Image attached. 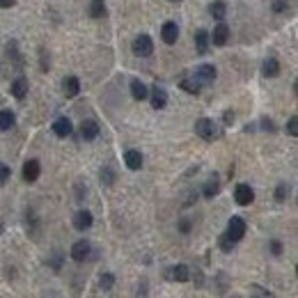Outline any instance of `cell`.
<instances>
[{"label":"cell","mask_w":298,"mask_h":298,"mask_svg":"<svg viewBox=\"0 0 298 298\" xmlns=\"http://www.w3.org/2000/svg\"><path fill=\"white\" fill-rule=\"evenodd\" d=\"M195 133H197L200 138H204V140H216L218 135H221V131L216 129L213 120H209V117H202V120L195 122Z\"/></svg>","instance_id":"obj_1"},{"label":"cell","mask_w":298,"mask_h":298,"mask_svg":"<svg viewBox=\"0 0 298 298\" xmlns=\"http://www.w3.org/2000/svg\"><path fill=\"white\" fill-rule=\"evenodd\" d=\"M246 229H248L246 221H243L241 216H232V218H229V223H227V232H225V234H227V239H232L234 243H239L243 236H246Z\"/></svg>","instance_id":"obj_2"},{"label":"cell","mask_w":298,"mask_h":298,"mask_svg":"<svg viewBox=\"0 0 298 298\" xmlns=\"http://www.w3.org/2000/svg\"><path fill=\"white\" fill-rule=\"evenodd\" d=\"M133 53L138 57H149L154 53V42L149 35H138L133 39Z\"/></svg>","instance_id":"obj_3"},{"label":"cell","mask_w":298,"mask_h":298,"mask_svg":"<svg viewBox=\"0 0 298 298\" xmlns=\"http://www.w3.org/2000/svg\"><path fill=\"white\" fill-rule=\"evenodd\" d=\"M234 200H236V204H241V207H248V204H252V200H255V190L248 186V184H239V186L234 188Z\"/></svg>","instance_id":"obj_4"},{"label":"cell","mask_w":298,"mask_h":298,"mask_svg":"<svg viewBox=\"0 0 298 298\" xmlns=\"http://www.w3.org/2000/svg\"><path fill=\"white\" fill-rule=\"evenodd\" d=\"M195 78H197L200 85H209V83L216 81V67L213 65H200L197 69H195Z\"/></svg>","instance_id":"obj_5"},{"label":"cell","mask_w":298,"mask_h":298,"mask_svg":"<svg viewBox=\"0 0 298 298\" xmlns=\"http://www.w3.org/2000/svg\"><path fill=\"white\" fill-rule=\"evenodd\" d=\"M90 255H92L90 241H78V243H74V248H71V260L74 262H85V260H90Z\"/></svg>","instance_id":"obj_6"},{"label":"cell","mask_w":298,"mask_h":298,"mask_svg":"<svg viewBox=\"0 0 298 298\" xmlns=\"http://www.w3.org/2000/svg\"><path fill=\"white\" fill-rule=\"evenodd\" d=\"M161 39H163L165 44H177V39H179V26L174 21H168V23H163V28H161Z\"/></svg>","instance_id":"obj_7"},{"label":"cell","mask_w":298,"mask_h":298,"mask_svg":"<svg viewBox=\"0 0 298 298\" xmlns=\"http://www.w3.org/2000/svg\"><path fill=\"white\" fill-rule=\"evenodd\" d=\"M39 172H42V168H39V161L30 158L23 163V179H26L28 184H35L39 179Z\"/></svg>","instance_id":"obj_8"},{"label":"cell","mask_w":298,"mask_h":298,"mask_svg":"<svg viewBox=\"0 0 298 298\" xmlns=\"http://www.w3.org/2000/svg\"><path fill=\"white\" fill-rule=\"evenodd\" d=\"M92 223H94V218H92V213L87 211V209H81V211L74 216V227L78 232H85V229L92 227Z\"/></svg>","instance_id":"obj_9"},{"label":"cell","mask_w":298,"mask_h":298,"mask_svg":"<svg viewBox=\"0 0 298 298\" xmlns=\"http://www.w3.org/2000/svg\"><path fill=\"white\" fill-rule=\"evenodd\" d=\"M209 39L213 42V46H225V44L229 42V28L225 26V23H218V26L213 28V35Z\"/></svg>","instance_id":"obj_10"},{"label":"cell","mask_w":298,"mask_h":298,"mask_svg":"<svg viewBox=\"0 0 298 298\" xmlns=\"http://www.w3.org/2000/svg\"><path fill=\"white\" fill-rule=\"evenodd\" d=\"M151 106H154L156 110H161V108L168 106V92H165L163 87H158V85L151 87Z\"/></svg>","instance_id":"obj_11"},{"label":"cell","mask_w":298,"mask_h":298,"mask_svg":"<svg viewBox=\"0 0 298 298\" xmlns=\"http://www.w3.org/2000/svg\"><path fill=\"white\" fill-rule=\"evenodd\" d=\"M71 131H74V126H71V122L67 117H60V120L53 122V133L57 138H67V135H71Z\"/></svg>","instance_id":"obj_12"},{"label":"cell","mask_w":298,"mask_h":298,"mask_svg":"<svg viewBox=\"0 0 298 298\" xmlns=\"http://www.w3.org/2000/svg\"><path fill=\"white\" fill-rule=\"evenodd\" d=\"M81 135H83V140H87V143L94 140L96 135H99V124H96L94 120H85L81 124Z\"/></svg>","instance_id":"obj_13"},{"label":"cell","mask_w":298,"mask_h":298,"mask_svg":"<svg viewBox=\"0 0 298 298\" xmlns=\"http://www.w3.org/2000/svg\"><path fill=\"white\" fill-rule=\"evenodd\" d=\"M131 96H133L135 101H145L149 96L147 85H145L143 81H138V78H133V81H131Z\"/></svg>","instance_id":"obj_14"},{"label":"cell","mask_w":298,"mask_h":298,"mask_svg":"<svg viewBox=\"0 0 298 298\" xmlns=\"http://www.w3.org/2000/svg\"><path fill=\"white\" fill-rule=\"evenodd\" d=\"M124 163L129 170H140L143 168V154H140L138 149H129L124 154Z\"/></svg>","instance_id":"obj_15"},{"label":"cell","mask_w":298,"mask_h":298,"mask_svg":"<svg viewBox=\"0 0 298 298\" xmlns=\"http://www.w3.org/2000/svg\"><path fill=\"white\" fill-rule=\"evenodd\" d=\"M28 87H30V85H28L26 78H23V76H21V78H16V81L12 83V96H14V99H26Z\"/></svg>","instance_id":"obj_16"},{"label":"cell","mask_w":298,"mask_h":298,"mask_svg":"<svg viewBox=\"0 0 298 298\" xmlns=\"http://www.w3.org/2000/svg\"><path fill=\"white\" fill-rule=\"evenodd\" d=\"M262 74L266 76V78H275L277 74H280V62H277L275 57H268V60H264Z\"/></svg>","instance_id":"obj_17"},{"label":"cell","mask_w":298,"mask_h":298,"mask_svg":"<svg viewBox=\"0 0 298 298\" xmlns=\"http://www.w3.org/2000/svg\"><path fill=\"white\" fill-rule=\"evenodd\" d=\"M179 87H182L184 92H188V94H200V90H202V85L197 83V78H195V76H186V78H182Z\"/></svg>","instance_id":"obj_18"},{"label":"cell","mask_w":298,"mask_h":298,"mask_svg":"<svg viewBox=\"0 0 298 298\" xmlns=\"http://www.w3.org/2000/svg\"><path fill=\"white\" fill-rule=\"evenodd\" d=\"M62 90H65L67 96H76L78 92H81V81H78L76 76L65 78V83H62Z\"/></svg>","instance_id":"obj_19"},{"label":"cell","mask_w":298,"mask_h":298,"mask_svg":"<svg viewBox=\"0 0 298 298\" xmlns=\"http://www.w3.org/2000/svg\"><path fill=\"white\" fill-rule=\"evenodd\" d=\"M170 277H172V280H177V282H188L190 280L188 266H186V264H177V266L170 271Z\"/></svg>","instance_id":"obj_20"},{"label":"cell","mask_w":298,"mask_h":298,"mask_svg":"<svg viewBox=\"0 0 298 298\" xmlns=\"http://www.w3.org/2000/svg\"><path fill=\"white\" fill-rule=\"evenodd\" d=\"M218 190H221V182H218V177H211L207 184H204V188H202V193H204V197H216L218 195Z\"/></svg>","instance_id":"obj_21"},{"label":"cell","mask_w":298,"mask_h":298,"mask_svg":"<svg viewBox=\"0 0 298 298\" xmlns=\"http://www.w3.org/2000/svg\"><path fill=\"white\" fill-rule=\"evenodd\" d=\"M195 46H197V53H207L209 51V35L207 30H197L195 32Z\"/></svg>","instance_id":"obj_22"},{"label":"cell","mask_w":298,"mask_h":298,"mask_svg":"<svg viewBox=\"0 0 298 298\" xmlns=\"http://www.w3.org/2000/svg\"><path fill=\"white\" fill-rule=\"evenodd\" d=\"M209 12H211L213 18H218V21H223L225 14H227V5L223 3V0H216V3L209 5Z\"/></svg>","instance_id":"obj_23"},{"label":"cell","mask_w":298,"mask_h":298,"mask_svg":"<svg viewBox=\"0 0 298 298\" xmlns=\"http://www.w3.org/2000/svg\"><path fill=\"white\" fill-rule=\"evenodd\" d=\"M90 16L92 18L106 16V3H104V0H92V3H90Z\"/></svg>","instance_id":"obj_24"},{"label":"cell","mask_w":298,"mask_h":298,"mask_svg":"<svg viewBox=\"0 0 298 298\" xmlns=\"http://www.w3.org/2000/svg\"><path fill=\"white\" fill-rule=\"evenodd\" d=\"M14 126V112L12 110H0V131H9Z\"/></svg>","instance_id":"obj_25"},{"label":"cell","mask_w":298,"mask_h":298,"mask_svg":"<svg viewBox=\"0 0 298 298\" xmlns=\"http://www.w3.org/2000/svg\"><path fill=\"white\" fill-rule=\"evenodd\" d=\"M112 282H115L112 273H104V275H101V280H99V285H101V289H104V291H108V289H112Z\"/></svg>","instance_id":"obj_26"},{"label":"cell","mask_w":298,"mask_h":298,"mask_svg":"<svg viewBox=\"0 0 298 298\" xmlns=\"http://www.w3.org/2000/svg\"><path fill=\"white\" fill-rule=\"evenodd\" d=\"M287 195H289V186H287V184H280V186L275 188V200L277 202H285Z\"/></svg>","instance_id":"obj_27"},{"label":"cell","mask_w":298,"mask_h":298,"mask_svg":"<svg viewBox=\"0 0 298 298\" xmlns=\"http://www.w3.org/2000/svg\"><path fill=\"white\" fill-rule=\"evenodd\" d=\"M9 177H12V170H9V165L0 163V184H7Z\"/></svg>","instance_id":"obj_28"},{"label":"cell","mask_w":298,"mask_h":298,"mask_svg":"<svg viewBox=\"0 0 298 298\" xmlns=\"http://www.w3.org/2000/svg\"><path fill=\"white\" fill-rule=\"evenodd\" d=\"M101 182L108 184V186H110L112 182H115V174H112V170H110V168H104V170H101Z\"/></svg>","instance_id":"obj_29"},{"label":"cell","mask_w":298,"mask_h":298,"mask_svg":"<svg viewBox=\"0 0 298 298\" xmlns=\"http://www.w3.org/2000/svg\"><path fill=\"white\" fill-rule=\"evenodd\" d=\"M287 133L294 135V138L298 135V117H291L289 120V124H287Z\"/></svg>","instance_id":"obj_30"},{"label":"cell","mask_w":298,"mask_h":298,"mask_svg":"<svg viewBox=\"0 0 298 298\" xmlns=\"http://www.w3.org/2000/svg\"><path fill=\"white\" fill-rule=\"evenodd\" d=\"M221 248L225 252H229L234 248V241H232V239H227V234H223V236H221Z\"/></svg>","instance_id":"obj_31"},{"label":"cell","mask_w":298,"mask_h":298,"mask_svg":"<svg viewBox=\"0 0 298 298\" xmlns=\"http://www.w3.org/2000/svg\"><path fill=\"white\" fill-rule=\"evenodd\" d=\"M285 7H287V0H275V3H273V12H285Z\"/></svg>","instance_id":"obj_32"},{"label":"cell","mask_w":298,"mask_h":298,"mask_svg":"<svg viewBox=\"0 0 298 298\" xmlns=\"http://www.w3.org/2000/svg\"><path fill=\"white\" fill-rule=\"evenodd\" d=\"M271 252H273V255H282V243L280 241H271Z\"/></svg>","instance_id":"obj_33"},{"label":"cell","mask_w":298,"mask_h":298,"mask_svg":"<svg viewBox=\"0 0 298 298\" xmlns=\"http://www.w3.org/2000/svg\"><path fill=\"white\" fill-rule=\"evenodd\" d=\"M262 124H264V129H266V131H275V126H273V122L268 120V117H264Z\"/></svg>","instance_id":"obj_34"},{"label":"cell","mask_w":298,"mask_h":298,"mask_svg":"<svg viewBox=\"0 0 298 298\" xmlns=\"http://www.w3.org/2000/svg\"><path fill=\"white\" fill-rule=\"evenodd\" d=\"M179 229H182L184 234L190 232V221H182V223H179Z\"/></svg>","instance_id":"obj_35"},{"label":"cell","mask_w":298,"mask_h":298,"mask_svg":"<svg viewBox=\"0 0 298 298\" xmlns=\"http://www.w3.org/2000/svg\"><path fill=\"white\" fill-rule=\"evenodd\" d=\"M232 122H234V112H225V124H232Z\"/></svg>","instance_id":"obj_36"},{"label":"cell","mask_w":298,"mask_h":298,"mask_svg":"<svg viewBox=\"0 0 298 298\" xmlns=\"http://www.w3.org/2000/svg\"><path fill=\"white\" fill-rule=\"evenodd\" d=\"M14 0H0V7H12Z\"/></svg>","instance_id":"obj_37"},{"label":"cell","mask_w":298,"mask_h":298,"mask_svg":"<svg viewBox=\"0 0 298 298\" xmlns=\"http://www.w3.org/2000/svg\"><path fill=\"white\" fill-rule=\"evenodd\" d=\"M172 3H179V0H172Z\"/></svg>","instance_id":"obj_38"},{"label":"cell","mask_w":298,"mask_h":298,"mask_svg":"<svg viewBox=\"0 0 298 298\" xmlns=\"http://www.w3.org/2000/svg\"><path fill=\"white\" fill-rule=\"evenodd\" d=\"M234 298H236V296H234Z\"/></svg>","instance_id":"obj_39"}]
</instances>
